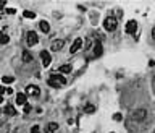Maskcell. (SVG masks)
Instances as JSON below:
<instances>
[{
  "label": "cell",
  "mask_w": 155,
  "mask_h": 133,
  "mask_svg": "<svg viewBox=\"0 0 155 133\" xmlns=\"http://www.w3.org/2000/svg\"><path fill=\"white\" fill-rule=\"evenodd\" d=\"M26 94H23V92H19V94H16V102L19 104V106H24V104H27L26 102Z\"/></svg>",
  "instance_id": "8fae6325"
},
{
  "label": "cell",
  "mask_w": 155,
  "mask_h": 133,
  "mask_svg": "<svg viewBox=\"0 0 155 133\" xmlns=\"http://www.w3.org/2000/svg\"><path fill=\"white\" fill-rule=\"evenodd\" d=\"M154 133H155V131H154Z\"/></svg>",
  "instance_id": "83f0119b"
},
{
  "label": "cell",
  "mask_w": 155,
  "mask_h": 133,
  "mask_svg": "<svg viewBox=\"0 0 155 133\" xmlns=\"http://www.w3.org/2000/svg\"><path fill=\"white\" fill-rule=\"evenodd\" d=\"M102 54H103V46L100 42H95L94 44V55L95 57H100Z\"/></svg>",
  "instance_id": "30bf717a"
},
{
  "label": "cell",
  "mask_w": 155,
  "mask_h": 133,
  "mask_svg": "<svg viewBox=\"0 0 155 133\" xmlns=\"http://www.w3.org/2000/svg\"><path fill=\"white\" fill-rule=\"evenodd\" d=\"M49 84L53 88H62L66 84V80H65V76H62V75H52L49 78Z\"/></svg>",
  "instance_id": "6da1fadb"
},
{
  "label": "cell",
  "mask_w": 155,
  "mask_h": 133,
  "mask_svg": "<svg viewBox=\"0 0 155 133\" xmlns=\"http://www.w3.org/2000/svg\"><path fill=\"white\" fill-rule=\"evenodd\" d=\"M133 120H136V122H142V120L145 119V110L144 109H137V110L133 112Z\"/></svg>",
  "instance_id": "277c9868"
},
{
  "label": "cell",
  "mask_w": 155,
  "mask_h": 133,
  "mask_svg": "<svg viewBox=\"0 0 155 133\" xmlns=\"http://www.w3.org/2000/svg\"><path fill=\"white\" fill-rule=\"evenodd\" d=\"M103 28H105L107 31H115L118 28V20L116 18H107V20H103Z\"/></svg>",
  "instance_id": "7a4b0ae2"
},
{
  "label": "cell",
  "mask_w": 155,
  "mask_h": 133,
  "mask_svg": "<svg viewBox=\"0 0 155 133\" xmlns=\"http://www.w3.org/2000/svg\"><path fill=\"white\" fill-rule=\"evenodd\" d=\"M23 60H24V62H33V55L29 54V52H23Z\"/></svg>",
  "instance_id": "9a60e30c"
},
{
  "label": "cell",
  "mask_w": 155,
  "mask_h": 133,
  "mask_svg": "<svg viewBox=\"0 0 155 133\" xmlns=\"http://www.w3.org/2000/svg\"><path fill=\"white\" fill-rule=\"evenodd\" d=\"M13 81H15L13 76H3V78H2V83L3 84H10V83H13Z\"/></svg>",
  "instance_id": "2e32d148"
},
{
  "label": "cell",
  "mask_w": 155,
  "mask_h": 133,
  "mask_svg": "<svg viewBox=\"0 0 155 133\" xmlns=\"http://www.w3.org/2000/svg\"><path fill=\"white\" fill-rule=\"evenodd\" d=\"M84 112H86V114H94V112H95V107H94V106H86Z\"/></svg>",
  "instance_id": "d6986e66"
},
{
  "label": "cell",
  "mask_w": 155,
  "mask_h": 133,
  "mask_svg": "<svg viewBox=\"0 0 155 133\" xmlns=\"http://www.w3.org/2000/svg\"><path fill=\"white\" fill-rule=\"evenodd\" d=\"M81 47H82V39H74V42H73V46H71L70 47V52H71V54H74V52H78L79 49H81Z\"/></svg>",
  "instance_id": "ba28073f"
},
{
  "label": "cell",
  "mask_w": 155,
  "mask_h": 133,
  "mask_svg": "<svg viewBox=\"0 0 155 133\" xmlns=\"http://www.w3.org/2000/svg\"><path fill=\"white\" fill-rule=\"evenodd\" d=\"M26 94H29V96H39V94H41V89H39L37 86H34V84H29V86L26 88Z\"/></svg>",
  "instance_id": "52a82bcc"
},
{
  "label": "cell",
  "mask_w": 155,
  "mask_h": 133,
  "mask_svg": "<svg viewBox=\"0 0 155 133\" xmlns=\"http://www.w3.org/2000/svg\"><path fill=\"white\" fill-rule=\"evenodd\" d=\"M31 133H41V128H39L37 125H36V127L31 128Z\"/></svg>",
  "instance_id": "7402d4cb"
},
{
  "label": "cell",
  "mask_w": 155,
  "mask_h": 133,
  "mask_svg": "<svg viewBox=\"0 0 155 133\" xmlns=\"http://www.w3.org/2000/svg\"><path fill=\"white\" fill-rule=\"evenodd\" d=\"M26 41H27V46H36L39 42V36L34 33V31H29L26 34Z\"/></svg>",
  "instance_id": "3957f363"
},
{
  "label": "cell",
  "mask_w": 155,
  "mask_h": 133,
  "mask_svg": "<svg viewBox=\"0 0 155 133\" xmlns=\"http://www.w3.org/2000/svg\"><path fill=\"white\" fill-rule=\"evenodd\" d=\"M7 13H10V15H15V13H16V10H15V8H8V10H7Z\"/></svg>",
  "instance_id": "cb8c5ba5"
},
{
  "label": "cell",
  "mask_w": 155,
  "mask_h": 133,
  "mask_svg": "<svg viewBox=\"0 0 155 133\" xmlns=\"http://www.w3.org/2000/svg\"><path fill=\"white\" fill-rule=\"evenodd\" d=\"M3 92H5V89H3V86H0V96H2Z\"/></svg>",
  "instance_id": "484cf974"
},
{
  "label": "cell",
  "mask_w": 155,
  "mask_h": 133,
  "mask_svg": "<svg viewBox=\"0 0 155 133\" xmlns=\"http://www.w3.org/2000/svg\"><path fill=\"white\" fill-rule=\"evenodd\" d=\"M73 70V67L70 65V63H66V65H62L60 68H58V71L60 73H63V75H66V73H70V71Z\"/></svg>",
  "instance_id": "5bb4252c"
},
{
  "label": "cell",
  "mask_w": 155,
  "mask_h": 133,
  "mask_svg": "<svg viewBox=\"0 0 155 133\" xmlns=\"http://www.w3.org/2000/svg\"><path fill=\"white\" fill-rule=\"evenodd\" d=\"M3 102V98H2V96H0V104H2Z\"/></svg>",
  "instance_id": "4316f807"
},
{
  "label": "cell",
  "mask_w": 155,
  "mask_h": 133,
  "mask_svg": "<svg viewBox=\"0 0 155 133\" xmlns=\"http://www.w3.org/2000/svg\"><path fill=\"white\" fill-rule=\"evenodd\" d=\"M63 46H65V42H63L62 39H57V41L52 42V50H53V52H58V50H62Z\"/></svg>",
  "instance_id": "9c48e42d"
},
{
  "label": "cell",
  "mask_w": 155,
  "mask_h": 133,
  "mask_svg": "<svg viewBox=\"0 0 155 133\" xmlns=\"http://www.w3.org/2000/svg\"><path fill=\"white\" fill-rule=\"evenodd\" d=\"M8 41H10L8 36H7V34H2V38H0V44H7Z\"/></svg>",
  "instance_id": "ffe728a7"
},
{
  "label": "cell",
  "mask_w": 155,
  "mask_h": 133,
  "mask_svg": "<svg viewBox=\"0 0 155 133\" xmlns=\"http://www.w3.org/2000/svg\"><path fill=\"white\" fill-rule=\"evenodd\" d=\"M5 112H7L8 115H15V114H16V110H15L13 106H7V107H5Z\"/></svg>",
  "instance_id": "e0dca14e"
},
{
  "label": "cell",
  "mask_w": 155,
  "mask_h": 133,
  "mask_svg": "<svg viewBox=\"0 0 155 133\" xmlns=\"http://www.w3.org/2000/svg\"><path fill=\"white\" fill-rule=\"evenodd\" d=\"M137 31V23L134 21V20H129L128 23H126V33L128 34H136Z\"/></svg>",
  "instance_id": "5b68a950"
},
{
  "label": "cell",
  "mask_w": 155,
  "mask_h": 133,
  "mask_svg": "<svg viewBox=\"0 0 155 133\" xmlns=\"http://www.w3.org/2000/svg\"><path fill=\"white\" fill-rule=\"evenodd\" d=\"M152 39H154V42H155V26L152 28Z\"/></svg>",
  "instance_id": "d4e9b609"
},
{
  "label": "cell",
  "mask_w": 155,
  "mask_h": 133,
  "mask_svg": "<svg viewBox=\"0 0 155 133\" xmlns=\"http://www.w3.org/2000/svg\"><path fill=\"white\" fill-rule=\"evenodd\" d=\"M41 60H42V65H44V67H49V65H50L52 57H50L49 50H42V52H41Z\"/></svg>",
  "instance_id": "8992f818"
},
{
  "label": "cell",
  "mask_w": 155,
  "mask_h": 133,
  "mask_svg": "<svg viewBox=\"0 0 155 133\" xmlns=\"http://www.w3.org/2000/svg\"><path fill=\"white\" fill-rule=\"evenodd\" d=\"M23 110H24V114H29V112H31V106H29V104H24V106H23Z\"/></svg>",
  "instance_id": "44dd1931"
},
{
  "label": "cell",
  "mask_w": 155,
  "mask_h": 133,
  "mask_svg": "<svg viewBox=\"0 0 155 133\" xmlns=\"http://www.w3.org/2000/svg\"><path fill=\"white\" fill-rule=\"evenodd\" d=\"M23 17H24V18H36V13H34V11H24V13H23Z\"/></svg>",
  "instance_id": "ac0fdd59"
},
{
  "label": "cell",
  "mask_w": 155,
  "mask_h": 133,
  "mask_svg": "<svg viewBox=\"0 0 155 133\" xmlns=\"http://www.w3.org/2000/svg\"><path fill=\"white\" fill-rule=\"evenodd\" d=\"M57 128H58V123L52 122V123H49V125H47L45 133H55V131H57Z\"/></svg>",
  "instance_id": "7c38bea8"
},
{
  "label": "cell",
  "mask_w": 155,
  "mask_h": 133,
  "mask_svg": "<svg viewBox=\"0 0 155 133\" xmlns=\"http://www.w3.org/2000/svg\"><path fill=\"white\" fill-rule=\"evenodd\" d=\"M39 28H41L42 33H49V31H50V25H49L47 21H44V20H42L41 23H39Z\"/></svg>",
  "instance_id": "4fadbf2b"
},
{
  "label": "cell",
  "mask_w": 155,
  "mask_h": 133,
  "mask_svg": "<svg viewBox=\"0 0 155 133\" xmlns=\"http://www.w3.org/2000/svg\"><path fill=\"white\" fill-rule=\"evenodd\" d=\"M121 119H123L121 114H115V115H113V120H121Z\"/></svg>",
  "instance_id": "603a6c76"
}]
</instances>
